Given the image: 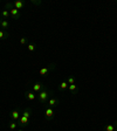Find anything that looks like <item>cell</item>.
Segmentation results:
<instances>
[{
  "label": "cell",
  "instance_id": "cell-1",
  "mask_svg": "<svg viewBox=\"0 0 117 131\" xmlns=\"http://www.w3.org/2000/svg\"><path fill=\"white\" fill-rule=\"evenodd\" d=\"M53 95V91L52 90H47V89H43V90H41L39 94V102H41V103H47L48 102V99H49V96H52Z\"/></svg>",
  "mask_w": 117,
  "mask_h": 131
},
{
  "label": "cell",
  "instance_id": "cell-2",
  "mask_svg": "<svg viewBox=\"0 0 117 131\" xmlns=\"http://www.w3.org/2000/svg\"><path fill=\"white\" fill-rule=\"evenodd\" d=\"M54 69H55V63H50V65L46 66V67L40 68L39 74L41 76H46V75H48V73H50L52 70H54Z\"/></svg>",
  "mask_w": 117,
  "mask_h": 131
},
{
  "label": "cell",
  "instance_id": "cell-3",
  "mask_svg": "<svg viewBox=\"0 0 117 131\" xmlns=\"http://www.w3.org/2000/svg\"><path fill=\"white\" fill-rule=\"evenodd\" d=\"M17 123H18V125H20L21 128H25V126H27V125L29 124V118H27V117H25V116L21 115Z\"/></svg>",
  "mask_w": 117,
  "mask_h": 131
},
{
  "label": "cell",
  "instance_id": "cell-4",
  "mask_svg": "<svg viewBox=\"0 0 117 131\" xmlns=\"http://www.w3.org/2000/svg\"><path fill=\"white\" fill-rule=\"evenodd\" d=\"M46 87L43 85V83L42 82H35L34 84H33V90L32 91H34V92H40L41 90H43Z\"/></svg>",
  "mask_w": 117,
  "mask_h": 131
},
{
  "label": "cell",
  "instance_id": "cell-5",
  "mask_svg": "<svg viewBox=\"0 0 117 131\" xmlns=\"http://www.w3.org/2000/svg\"><path fill=\"white\" fill-rule=\"evenodd\" d=\"M21 114H22V112L20 111L19 109H17V110H13V111L9 114V117L12 118V121H14V122H18V119L20 118Z\"/></svg>",
  "mask_w": 117,
  "mask_h": 131
},
{
  "label": "cell",
  "instance_id": "cell-6",
  "mask_svg": "<svg viewBox=\"0 0 117 131\" xmlns=\"http://www.w3.org/2000/svg\"><path fill=\"white\" fill-rule=\"evenodd\" d=\"M45 116H46V119H47V121H50V119L54 117V110H53V108H50V106H47V108H46Z\"/></svg>",
  "mask_w": 117,
  "mask_h": 131
},
{
  "label": "cell",
  "instance_id": "cell-7",
  "mask_svg": "<svg viewBox=\"0 0 117 131\" xmlns=\"http://www.w3.org/2000/svg\"><path fill=\"white\" fill-rule=\"evenodd\" d=\"M9 14H11V16H13L15 20H18L20 18L19 9H17V8H12V9L9 11Z\"/></svg>",
  "mask_w": 117,
  "mask_h": 131
},
{
  "label": "cell",
  "instance_id": "cell-8",
  "mask_svg": "<svg viewBox=\"0 0 117 131\" xmlns=\"http://www.w3.org/2000/svg\"><path fill=\"white\" fill-rule=\"evenodd\" d=\"M13 5H14V8L21 9L22 7L25 6V1H22V0H17V1H14L13 2Z\"/></svg>",
  "mask_w": 117,
  "mask_h": 131
},
{
  "label": "cell",
  "instance_id": "cell-9",
  "mask_svg": "<svg viewBox=\"0 0 117 131\" xmlns=\"http://www.w3.org/2000/svg\"><path fill=\"white\" fill-rule=\"evenodd\" d=\"M48 106H50V108H53V106H55V105L58 103V99L55 97H50L49 99H48Z\"/></svg>",
  "mask_w": 117,
  "mask_h": 131
},
{
  "label": "cell",
  "instance_id": "cell-10",
  "mask_svg": "<svg viewBox=\"0 0 117 131\" xmlns=\"http://www.w3.org/2000/svg\"><path fill=\"white\" fill-rule=\"evenodd\" d=\"M25 95H26L27 99H29V101H34V99L36 98V95H35V92L34 91H29V90H28V91H26Z\"/></svg>",
  "mask_w": 117,
  "mask_h": 131
},
{
  "label": "cell",
  "instance_id": "cell-11",
  "mask_svg": "<svg viewBox=\"0 0 117 131\" xmlns=\"http://www.w3.org/2000/svg\"><path fill=\"white\" fill-rule=\"evenodd\" d=\"M0 27L2 28V31H4V29H7V28L9 27V22L5 19H0Z\"/></svg>",
  "mask_w": 117,
  "mask_h": 131
},
{
  "label": "cell",
  "instance_id": "cell-12",
  "mask_svg": "<svg viewBox=\"0 0 117 131\" xmlns=\"http://www.w3.org/2000/svg\"><path fill=\"white\" fill-rule=\"evenodd\" d=\"M21 115H22V116H25V117H27V118H31V115H32V109H31V108H27L25 111H22Z\"/></svg>",
  "mask_w": 117,
  "mask_h": 131
},
{
  "label": "cell",
  "instance_id": "cell-13",
  "mask_svg": "<svg viewBox=\"0 0 117 131\" xmlns=\"http://www.w3.org/2000/svg\"><path fill=\"white\" fill-rule=\"evenodd\" d=\"M9 36V33L5 32V31H2V29H0V40H5L7 39Z\"/></svg>",
  "mask_w": 117,
  "mask_h": 131
},
{
  "label": "cell",
  "instance_id": "cell-14",
  "mask_svg": "<svg viewBox=\"0 0 117 131\" xmlns=\"http://www.w3.org/2000/svg\"><path fill=\"white\" fill-rule=\"evenodd\" d=\"M115 129H116L115 124H107L104 126V131H115Z\"/></svg>",
  "mask_w": 117,
  "mask_h": 131
},
{
  "label": "cell",
  "instance_id": "cell-15",
  "mask_svg": "<svg viewBox=\"0 0 117 131\" xmlns=\"http://www.w3.org/2000/svg\"><path fill=\"white\" fill-rule=\"evenodd\" d=\"M11 16V14H9V12L7 11V9H2L1 11V18H4V19L6 20L7 18H9Z\"/></svg>",
  "mask_w": 117,
  "mask_h": 131
},
{
  "label": "cell",
  "instance_id": "cell-16",
  "mask_svg": "<svg viewBox=\"0 0 117 131\" xmlns=\"http://www.w3.org/2000/svg\"><path fill=\"white\" fill-rule=\"evenodd\" d=\"M68 89H69V91H72L73 94H75V92L77 91V85L76 84H69Z\"/></svg>",
  "mask_w": 117,
  "mask_h": 131
},
{
  "label": "cell",
  "instance_id": "cell-17",
  "mask_svg": "<svg viewBox=\"0 0 117 131\" xmlns=\"http://www.w3.org/2000/svg\"><path fill=\"white\" fill-rule=\"evenodd\" d=\"M68 87H69V84H68V82L67 81H63L61 84H60V89H62V90H65V89H68Z\"/></svg>",
  "mask_w": 117,
  "mask_h": 131
},
{
  "label": "cell",
  "instance_id": "cell-18",
  "mask_svg": "<svg viewBox=\"0 0 117 131\" xmlns=\"http://www.w3.org/2000/svg\"><path fill=\"white\" fill-rule=\"evenodd\" d=\"M12 8H14V5L13 2H6V5H5V9H12Z\"/></svg>",
  "mask_w": 117,
  "mask_h": 131
},
{
  "label": "cell",
  "instance_id": "cell-19",
  "mask_svg": "<svg viewBox=\"0 0 117 131\" xmlns=\"http://www.w3.org/2000/svg\"><path fill=\"white\" fill-rule=\"evenodd\" d=\"M17 126H18V123H17V122H12V123L9 124V129H11L12 131H14L15 129H17Z\"/></svg>",
  "mask_w": 117,
  "mask_h": 131
},
{
  "label": "cell",
  "instance_id": "cell-20",
  "mask_svg": "<svg viewBox=\"0 0 117 131\" xmlns=\"http://www.w3.org/2000/svg\"><path fill=\"white\" fill-rule=\"evenodd\" d=\"M68 84H75V79H74V76H70V77H68Z\"/></svg>",
  "mask_w": 117,
  "mask_h": 131
},
{
  "label": "cell",
  "instance_id": "cell-21",
  "mask_svg": "<svg viewBox=\"0 0 117 131\" xmlns=\"http://www.w3.org/2000/svg\"><path fill=\"white\" fill-rule=\"evenodd\" d=\"M27 49H28L29 52H34V50H35V46H34L33 43H29V45L27 46Z\"/></svg>",
  "mask_w": 117,
  "mask_h": 131
},
{
  "label": "cell",
  "instance_id": "cell-22",
  "mask_svg": "<svg viewBox=\"0 0 117 131\" xmlns=\"http://www.w3.org/2000/svg\"><path fill=\"white\" fill-rule=\"evenodd\" d=\"M26 42H27L26 38H21V39H20V43H21V45H25Z\"/></svg>",
  "mask_w": 117,
  "mask_h": 131
},
{
  "label": "cell",
  "instance_id": "cell-23",
  "mask_svg": "<svg viewBox=\"0 0 117 131\" xmlns=\"http://www.w3.org/2000/svg\"><path fill=\"white\" fill-rule=\"evenodd\" d=\"M32 4H34V5H41L42 2H41V1H35V0H32Z\"/></svg>",
  "mask_w": 117,
  "mask_h": 131
},
{
  "label": "cell",
  "instance_id": "cell-24",
  "mask_svg": "<svg viewBox=\"0 0 117 131\" xmlns=\"http://www.w3.org/2000/svg\"><path fill=\"white\" fill-rule=\"evenodd\" d=\"M0 16H1V12H0Z\"/></svg>",
  "mask_w": 117,
  "mask_h": 131
},
{
  "label": "cell",
  "instance_id": "cell-25",
  "mask_svg": "<svg viewBox=\"0 0 117 131\" xmlns=\"http://www.w3.org/2000/svg\"><path fill=\"white\" fill-rule=\"evenodd\" d=\"M115 131H117V129H115Z\"/></svg>",
  "mask_w": 117,
  "mask_h": 131
},
{
  "label": "cell",
  "instance_id": "cell-26",
  "mask_svg": "<svg viewBox=\"0 0 117 131\" xmlns=\"http://www.w3.org/2000/svg\"><path fill=\"white\" fill-rule=\"evenodd\" d=\"M18 131H22V130H18Z\"/></svg>",
  "mask_w": 117,
  "mask_h": 131
}]
</instances>
